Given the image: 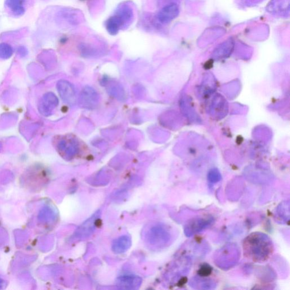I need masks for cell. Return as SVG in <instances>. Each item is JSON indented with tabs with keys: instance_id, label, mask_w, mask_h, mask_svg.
<instances>
[{
	"instance_id": "1",
	"label": "cell",
	"mask_w": 290,
	"mask_h": 290,
	"mask_svg": "<svg viewBox=\"0 0 290 290\" xmlns=\"http://www.w3.org/2000/svg\"><path fill=\"white\" fill-rule=\"evenodd\" d=\"M244 255L257 263L267 261L274 251L272 240L261 233L250 234L243 242Z\"/></svg>"
},
{
	"instance_id": "2",
	"label": "cell",
	"mask_w": 290,
	"mask_h": 290,
	"mask_svg": "<svg viewBox=\"0 0 290 290\" xmlns=\"http://www.w3.org/2000/svg\"><path fill=\"white\" fill-rule=\"evenodd\" d=\"M240 250L237 245L229 244L219 249L215 257L217 266L223 269L232 268L239 261Z\"/></svg>"
},
{
	"instance_id": "3",
	"label": "cell",
	"mask_w": 290,
	"mask_h": 290,
	"mask_svg": "<svg viewBox=\"0 0 290 290\" xmlns=\"http://www.w3.org/2000/svg\"><path fill=\"white\" fill-rule=\"evenodd\" d=\"M214 221V218L210 216L193 218L185 226V234L187 237L192 236L211 226Z\"/></svg>"
},
{
	"instance_id": "4",
	"label": "cell",
	"mask_w": 290,
	"mask_h": 290,
	"mask_svg": "<svg viewBox=\"0 0 290 290\" xmlns=\"http://www.w3.org/2000/svg\"><path fill=\"white\" fill-rule=\"evenodd\" d=\"M179 14V8L176 3H171L163 7L157 15L160 23L167 24L176 19Z\"/></svg>"
},
{
	"instance_id": "5",
	"label": "cell",
	"mask_w": 290,
	"mask_h": 290,
	"mask_svg": "<svg viewBox=\"0 0 290 290\" xmlns=\"http://www.w3.org/2000/svg\"><path fill=\"white\" fill-rule=\"evenodd\" d=\"M290 0H271L267 6V11L277 16H288Z\"/></svg>"
},
{
	"instance_id": "6",
	"label": "cell",
	"mask_w": 290,
	"mask_h": 290,
	"mask_svg": "<svg viewBox=\"0 0 290 290\" xmlns=\"http://www.w3.org/2000/svg\"><path fill=\"white\" fill-rule=\"evenodd\" d=\"M57 104V99L52 93L45 94L40 101L38 109L40 113L47 117Z\"/></svg>"
},
{
	"instance_id": "7",
	"label": "cell",
	"mask_w": 290,
	"mask_h": 290,
	"mask_svg": "<svg viewBox=\"0 0 290 290\" xmlns=\"http://www.w3.org/2000/svg\"><path fill=\"white\" fill-rule=\"evenodd\" d=\"M114 14L121 20L125 27L132 21L134 16L133 9L127 4L121 5Z\"/></svg>"
},
{
	"instance_id": "8",
	"label": "cell",
	"mask_w": 290,
	"mask_h": 290,
	"mask_svg": "<svg viewBox=\"0 0 290 290\" xmlns=\"http://www.w3.org/2000/svg\"><path fill=\"white\" fill-rule=\"evenodd\" d=\"M105 26H106L108 33L112 36H115L122 28L124 27L121 20L115 14L107 20Z\"/></svg>"
},
{
	"instance_id": "9",
	"label": "cell",
	"mask_w": 290,
	"mask_h": 290,
	"mask_svg": "<svg viewBox=\"0 0 290 290\" xmlns=\"http://www.w3.org/2000/svg\"><path fill=\"white\" fill-rule=\"evenodd\" d=\"M191 286H194V288L198 287V289H211L215 288L216 284L212 280L196 277L192 280Z\"/></svg>"
},
{
	"instance_id": "10",
	"label": "cell",
	"mask_w": 290,
	"mask_h": 290,
	"mask_svg": "<svg viewBox=\"0 0 290 290\" xmlns=\"http://www.w3.org/2000/svg\"><path fill=\"white\" fill-rule=\"evenodd\" d=\"M6 4L11 11L17 16L24 12V0H7Z\"/></svg>"
},
{
	"instance_id": "11",
	"label": "cell",
	"mask_w": 290,
	"mask_h": 290,
	"mask_svg": "<svg viewBox=\"0 0 290 290\" xmlns=\"http://www.w3.org/2000/svg\"><path fill=\"white\" fill-rule=\"evenodd\" d=\"M289 202H284L279 205L277 209L276 217L281 222L289 221Z\"/></svg>"
},
{
	"instance_id": "12",
	"label": "cell",
	"mask_w": 290,
	"mask_h": 290,
	"mask_svg": "<svg viewBox=\"0 0 290 290\" xmlns=\"http://www.w3.org/2000/svg\"><path fill=\"white\" fill-rule=\"evenodd\" d=\"M63 16L69 23L74 25L79 24L81 20L79 13L76 10L67 9L63 13Z\"/></svg>"
},
{
	"instance_id": "13",
	"label": "cell",
	"mask_w": 290,
	"mask_h": 290,
	"mask_svg": "<svg viewBox=\"0 0 290 290\" xmlns=\"http://www.w3.org/2000/svg\"><path fill=\"white\" fill-rule=\"evenodd\" d=\"M234 46V42L231 39H228V41L224 42L217 48L216 50V54L220 55H224L232 51Z\"/></svg>"
},
{
	"instance_id": "14",
	"label": "cell",
	"mask_w": 290,
	"mask_h": 290,
	"mask_svg": "<svg viewBox=\"0 0 290 290\" xmlns=\"http://www.w3.org/2000/svg\"><path fill=\"white\" fill-rule=\"evenodd\" d=\"M13 54V49L9 45L6 43L0 44V58L7 59L11 57Z\"/></svg>"
},
{
	"instance_id": "15",
	"label": "cell",
	"mask_w": 290,
	"mask_h": 290,
	"mask_svg": "<svg viewBox=\"0 0 290 290\" xmlns=\"http://www.w3.org/2000/svg\"><path fill=\"white\" fill-rule=\"evenodd\" d=\"M208 179L209 182L215 184L221 181V176L217 170H212L209 173Z\"/></svg>"
},
{
	"instance_id": "16",
	"label": "cell",
	"mask_w": 290,
	"mask_h": 290,
	"mask_svg": "<svg viewBox=\"0 0 290 290\" xmlns=\"http://www.w3.org/2000/svg\"><path fill=\"white\" fill-rule=\"evenodd\" d=\"M138 280H136V278L132 277H127L125 279H122L121 280V286L129 287V288L134 286V282H138Z\"/></svg>"
},
{
	"instance_id": "17",
	"label": "cell",
	"mask_w": 290,
	"mask_h": 290,
	"mask_svg": "<svg viewBox=\"0 0 290 290\" xmlns=\"http://www.w3.org/2000/svg\"><path fill=\"white\" fill-rule=\"evenodd\" d=\"M212 271V267L208 264H205L199 269L198 274L201 277H207L211 274Z\"/></svg>"
}]
</instances>
